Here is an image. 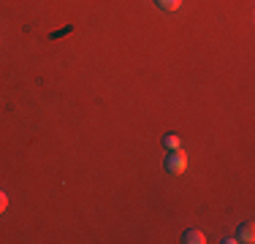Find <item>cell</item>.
<instances>
[{
    "label": "cell",
    "instance_id": "5b68a950",
    "mask_svg": "<svg viewBox=\"0 0 255 244\" xmlns=\"http://www.w3.org/2000/svg\"><path fill=\"white\" fill-rule=\"evenodd\" d=\"M157 5H160L163 11H177L179 5H182V0H155Z\"/></svg>",
    "mask_w": 255,
    "mask_h": 244
},
{
    "label": "cell",
    "instance_id": "7a4b0ae2",
    "mask_svg": "<svg viewBox=\"0 0 255 244\" xmlns=\"http://www.w3.org/2000/svg\"><path fill=\"white\" fill-rule=\"evenodd\" d=\"M239 242H245V244H253V242H255V228H253V223L239 225Z\"/></svg>",
    "mask_w": 255,
    "mask_h": 244
},
{
    "label": "cell",
    "instance_id": "8992f818",
    "mask_svg": "<svg viewBox=\"0 0 255 244\" xmlns=\"http://www.w3.org/2000/svg\"><path fill=\"white\" fill-rule=\"evenodd\" d=\"M5 206H8V195H5L3 190H0V215L5 212Z\"/></svg>",
    "mask_w": 255,
    "mask_h": 244
},
{
    "label": "cell",
    "instance_id": "3957f363",
    "mask_svg": "<svg viewBox=\"0 0 255 244\" xmlns=\"http://www.w3.org/2000/svg\"><path fill=\"white\" fill-rule=\"evenodd\" d=\"M182 242H185V244H204L206 239H204V234H201V231L190 228V231H185V234H182Z\"/></svg>",
    "mask_w": 255,
    "mask_h": 244
},
{
    "label": "cell",
    "instance_id": "6da1fadb",
    "mask_svg": "<svg viewBox=\"0 0 255 244\" xmlns=\"http://www.w3.org/2000/svg\"><path fill=\"white\" fill-rule=\"evenodd\" d=\"M163 166H166L168 174L179 176V174H185V168H187V155L182 149H171L166 155V163H163Z\"/></svg>",
    "mask_w": 255,
    "mask_h": 244
},
{
    "label": "cell",
    "instance_id": "277c9868",
    "mask_svg": "<svg viewBox=\"0 0 255 244\" xmlns=\"http://www.w3.org/2000/svg\"><path fill=\"white\" fill-rule=\"evenodd\" d=\"M179 136L177 133H166V136H163V146H166V149H179Z\"/></svg>",
    "mask_w": 255,
    "mask_h": 244
}]
</instances>
